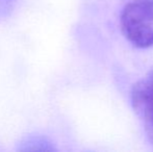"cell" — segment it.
Instances as JSON below:
<instances>
[{
    "mask_svg": "<svg viewBox=\"0 0 153 152\" xmlns=\"http://www.w3.org/2000/svg\"><path fill=\"white\" fill-rule=\"evenodd\" d=\"M121 27L126 39L134 46H153V0L129 2L122 12Z\"/></svg>",
    "mask_w": 153,
    "mask_h": 152,
    "instance_id": "obj_1",
    "label": "cell"
},
{
    "mask_svg": "<svg viewBox=\"0 0 153 152\" xmlns=\"http://www.w3.org/2000/svg\"><path fill=\"white\" fill-rule=\"evenodd\" d=\"M132 104L153 140V69L133 87Z\"/></svg>",
    "mask_w": 153,
    "mask_h": 152,
    "instance_id": "obj_2",
    "label": "cell"
}]
</instances>
